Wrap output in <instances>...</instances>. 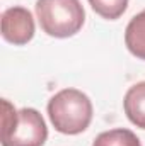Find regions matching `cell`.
I'll list each match as a JSON object with an SVG mask.
<instances>
[{
  "mask_svg": "<svg viewBox=\"0 0 145 146\" xmlns=\"http://www.w3.org/2000/svg\"><path fill=\"white\" fill-rule=\"evenodd\" d=\"M48 138V127L36 109L14 106L2 100V146H43Z\"/></svg>",
  "mask_w": 145,
  "mask_h": 146,
  "instance_id": "cell-1",
  "label": "cell"
},
{
  "mask_svg": "<svg viewBox=\"0 0 145 146\" xmlns=\"http://www.w3.org/2000/svg\"><path fill=\"white\" fill-rule=\"evenodd\" d=\"M48 115L58 133L80 134L92 121V102L77 88H63L50 99Z\"/></svg>",
  "mask_w": 145,
  "mask_h": 146,
  "instance_id": "cell-2",
  "label": "cell"
},
{
  "mask_svg": "<svg viewBox=\"0 0 145 146\" xmlns=\"http://www.w3.org/2000/svg\"><path fill=\"white\" fill-rule=\"evenodd\" d=\"M36 15L41 29L60 39L75 36L85 22L80 0H38Z\"/></svg>",
  "mask_w": 145,
  "mask_h": 146,
  "instance_id": "cell-3",
  "label": "cell"
},
{
  "mask_svg": "<svg viewBox=\"0 0 145 146\" xmlns=\"http://www.w3.org/2000/svg\"><path fill=\"white\" fill-rule=\"evenodd\" d=\"M0 31L2 37L14 46L28 44L34 36V19L26 7H10L2 14Z\"/></svg>",
  "mask_w": 145,
  "mask_h": 146,
  "instance_id": "cell-4",
  "label": "cell"
},
{
  "mask_svg": "<svg viewBox=\"0 0 145 146\" xmlns=\"http://www.w3.org/2000/svg\"><path fill=\"white\" fill-rule=\"evenodd\" d=\"M123 107L130 122L145 129V82H138L128 88L123 99Z\"/></svg>",
  "mask_w": 145,
  "mask_h": 146,
  "instance_id": "cell-5",
  "label": "cell"
},
{
  "mask_svg": "<svg viewBox=\"0 0 145 146\" xmlns=\"http://www.w3.org/2000/svg\"><path fill=\"white\" fill-rule=\"evenodd\" d=\"M125 44L135 58L145 60V9L133 15L128 22L125 31Z\"/></svg>",
  "mask_w": 145,
  "mask_h": 146,
  "instance_id": "cell-6",
  "label": "cell"
},
{
  "mask_svg": "<svg viewBox=\"0 0 145 146\" xmlns=\"http://www.w3.org/2000/svg\"><path fill=\"white\" fill-rule=\"evenodd\" d=\"M92 146H142L140 139L137 138V134L130 129L125 127H118V129H111L101 133Z\"/></svg>",
  "mask_w": 145,
  "mask_h": 146,
  "instance_id": "cell-7",
  "label": "cell"
},
{
  "mask_svg": "<svg viewBox=\"0 0 145 146\" xmlns=\"http://www.w3.org/2000/svg\"><path fill=\"white\" fill-rule=\"evenodd\" d=\"M89 3L96 14L108 21L119 19L128 7V0H89Z\"/></svg>",
  "mask_w": 145,
  "mask_h": 146,
  "instance_id": "cell-8",
  "label": "cell"
}]
</instances>
